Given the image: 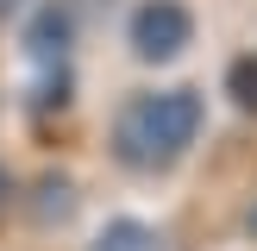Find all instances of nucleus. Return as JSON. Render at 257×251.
Instances as JSON below:
<instances>
[{
    "label": "nucleus",
    "mask_w": 257,
    "mask_h": 251,
    "mask_svg": "<svg viewBox=\"0 0 257 251\" xmlns=\"http://www.w3.org/2000/svg\"><path fill=\"white\" fill-rule=\"evenodd\" d=\"M69 38H75V25H69V13H63L57 0H50V7H38L32 19H25V50H32V57H44V63H63Z\"/></svg>",
    "instance_id": "obj_3"
},
{
    "label": "nucleus",
    "mask_w": 257,
    "mask_h": 251,
    "mask_svg": "<svg viewBox=\"0 0 257 251\" xmlns=\"http://www.w3.org/2000/svg\"><path fill=\"white\" fill-rule=\"evenodd\" d=\"M7 195H13V182H7V170H0V207H7Z\"/></svg>",
    "instance_id": "obj_7"
},
{
    "label": "nucleus",
    "mask_w": 257,
    "mask_h": 251,
    "mask_svg": "<svg viewBox=\"0 0 257 251\" xmlns=\"http://www.w3.org/2000/svg\"><path fill=\"white\" fill-rule=\"evenodd\" d=\"M125 38H132V50L145 63H170V57H182V44L195 38V13H188L182 0H138Z\"/></svg>",
    "instance_id": "obj_2"
},
{
    "label": "nucleus",
    "mask_w": 257,
    "mask_h": 251,
    "mask_svg": "<svg viewBox=\"0 0 257 251\" xmlns=\"http://www.w3.org/2000/svg\"><path fill=\"white\" fill-rule=\"evenodd\" d=\"M69 207H75V188L63 182V176H44V182H38V201H32V220L38 226H63Z\"/></svg>",
    "instance_id": "obj_4"
},
{
    "label": "nucleus",
    "mask_w": 257,
    "mask_h": 251,
    "mask_svg": "<svg viewBox=\"0 0 257 251\" xmlns=\"http://www.w3.org/2000/svg\"><path fill=\"white\" fill-rule=\"evenodd\" d=\"M88 251H157V238H151L145 220H113V226H100V232H94V245H88Z\"/></svg>",
    "instance_id": "obj_5"
},
{
    "label": "nucleus",
    "mask_w": 257,
    "mask_h": 251,
    "mask_svg": "<svg viewBox=\"0 0 257 251\" xmlns=\"http://www.w3.org/2000/svg\"><path fill=\"white\" fill-rule=\"evenodd\" d=\"M251 238H257V207H251Z\"/></svg>",
    "instance_id": "obj_8"
},
{
    "label": "nucleus",
    "mask_w": 257,
    "mask_h": 251,
    "mask_svg": "<svg viewBox=\"0 0 257 251\" xmlns=\"http://www.w3.org/2000/svg\"><path fill=\"white\" fill-rule=\"evenodd\" d=\"M226 88H232V100L245 113H257V57H232V69H226Z\"/></svg>",
    "instance_id": "obj_6"
},
{
    "label": "nucleus",
    "mask_w": 257,
    "mask_h": 251,
    "mask_svg": "<svg viewBox=\"0 0 257 251\" xmlns=\"http://www.w3.org/2000/svg\"><path fill=\"white\" fill-rule=\"evenodd\" d=\"M195 132H201V94L195 88H163V94H138L119 113L113 151L138 170H163L195 145Z\"/></svg>",
    "instance_id": "obj_1"
}]
</instances>
